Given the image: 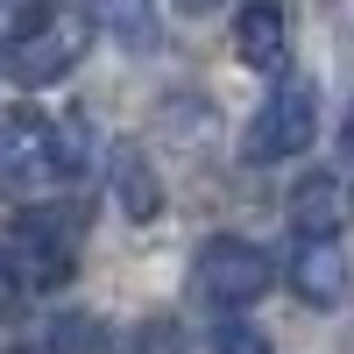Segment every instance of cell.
I'll list each match as a JSON object with an SVG mask.
<instances>
[{"label": "cell", "mask_w": 354, "mask_h": 354, "mask_svg": "<svg viewBox=\"0 0 354 354\" xmlns=\"http://www.w3.org/2000/svg\"><path fill=\"white\" fill-rule=\"evenodd\" d=\"M15 270L28 290H64L78 277V255H85V213L78 205H28L15 220Z\"/></svg>", "instance_id": "obj_2"}, {"label": "cell", "mask_w": 354, "mask_h": 354, "mask_svg": "<svg viewBox=\"0 0 354 354\" xmlns=\"http://www.w3.org/2000/svg\"><path fill=\"white\" fill-rule=\"evenodd\" d=\"M93 21L128 50H156V0H85Z\"/></svg>", "instance_id": "obj_10"}, {"label": "cell", "mask_w": 354, "mask_h": 354, "mask_svg": "<svg viewBox=\"0 0 354 354\" xmlns=\"http://www.w3.org/2000/svg\"><path fill=\"white\" fill-rule=\"evenodd\" d=\"M177 15H205V8H220V0H170Z\"/></svg>", "instance_id": "obj_14"}, {"label": "cell", "mask_w": 354, "mask_h": 354, "mask_svg": "<svg viewBox=\"0 0 354 354\" xmlns=\"http://www.w3.org/2000/svg\"><path fill=\"white\" fill-rule=\"evenodd\" d=\"M15 8H21V15H28V8H50V0H15Z\"/></svg>", "instance_id": "obj_16"}, {"label": "cell", "mask_w": 354, "mask_h": 354, "mask_svg": "<svg viewBox=\"0 0 354 354\" xmlns=\"http://www.w3.org/2000/svg\"><path fill=\"white\" fill-rule=\"evenodd\" d=\"M198 290L213 298L220 312H241V305H255L262 290L277 283V270H270V255H262L255 241H241V234H213V241H198Z\"/></svg>", "instance_id": "obj_4"}, {"label": "cell", "mask_w": 354, "mask_h": 354, "mask_svg": "<svg viewBox=\"0 0 354 354\" xmlns=\"http://www.w3.org/2000/svg\"><path fill=\"white\" fill-rule=\"evenodd\" d=\"M0 170L8 177H57V113H36V106H15L0 113Z\"/></svg>", "instance_id": "obj_6"}, {"label": "cell", "mask_w": 354, "mask_h": 354, "mask_svg": "<svg viewBox=\"0 0 354 354\" xmlns=\"http://www.w3.org/2000/svg\"><path fill=\"white\" fill-rule=\"evenodd\" d=\"M347 220H354V177L312 170V177L290 185V227H298V241H333Z\"/></svg>", "instance_id": "obj_5"}, {"label": "cell", "mask_w": 354, "mask_h": 354, "mask_svg": "<svg viewBox=\"0 0 354 354\" xmlns=\"http://www.w3.org/2000/svg\"><path fill=\"white\" fill-rule=\"evenodd\" d=\"M113 198H121V213H128L135 227L163 220V177L149 170L142 149H113Z\"/></svg>", "instance_id": "obj_9"}, {"label": "cell", "mask_w": 354, "mask_h": 354, "mask_svg": "<svg viewBox=\"0 0 354 354\" xmlns=\"http://www.w3.org/2000/svg\"><path fill=\"white\" fill-rule=\"evenodd\" d=\"M234 57L248 71H283L290 57V21H283V0H248L241 21H234Z\"/></svg>", "instance_id": "obj_7"}, {"label": "cell", "mask_w": 354, "mask_h": 354, "mask_svg": "<svg viewBox=\"0 0 354 354\" xmlns=\"http://www.w3.org/2000/svg\"><path fill=\"white\" fill-rule=\"evenodd\" d=\"M85 64V15L64 8V0H50V8H28L8 36V71L21 93H43V85L71 78Z\"/></svg>", "instance_id": "obj_1"}, {"label": "cell", "mask_w": 354, "mask_h": 354, "mask_svg": "<svg viewBox=\"0 0 354 354\" xmlns=\"http://www.w3.org/2000/svg\"><path fill=\"white\" fill-rule=\"evenodd\" d=\"M213 354H270V340H262L248 319H220L213 326Z\"/></svg>", "instance_id": "obj_12"}, {"label": "cell", "mask_w": 354, "mask_h": 354, "mask_svg": "<svg viewBox=\"0 0 354 354\" xmlns=\"http://www.w3.org/2000/svg\"><path fill=\"white\" fill-rule=\"evenodd\" d=\"M290 290H298L305 305H340L347 298V255H340V241H298L290 248Z\"/></svg>", "instance_id": "obj_8"}, {"label": "cell", "mask_w": 354, "mask_h": 354, "mask_svg": "<svg viewBox=\"0 0 354 354\" xmlns=\"http://www.w3.org/2000/svg\"><path fill=\"white\" fill-rule=\"evenodd\" d=\"M312 135H319V78H283L255 106V121L241 128V156L248 163H283V156H305Z\"/></svg>", "instance_id": "obj_3"}, {"label": "cell", "mask_w": 354, "mask_h": 354, "mask_svg": "<svg viewBox=\"0 0 354 354\" xmlns=\"http://www.w3.org/2000/svg\"><path fill=\"white\" fill-rule=\"evenodd\" d=\"M340 149H347V163H354V106H347V128H340Z\"/></svg>", "instance_id": "obj_15"}, {"label": "cell", "mask_w": 354, "mask_h": 354, "mask_svg": "<svg viewBox=\"0 0 354 354\" xmlns=\"http://www.w3.org/2000/svg\"><path fill=\"white\" fill-rule=\"evenodd\" d=\"M93 121L85 113H57V177H85V163H93Z\"/></svg>", "instance_id": "obj_11"}, {"label": "cell", "mask_w": 354, "mask_h": 354, "mask_svg": "<svg viewBox=\"0 0 354 354\" xmlns=\"http://www.w3.org/2000/svg\"><path fill=\"white\" fill-rule=\"evenodd\" d=\"M15 298H21V270H15V255L0 248V319L15 312Z\"/></svg>", "instance_id": "obj_13"}]
</instances>
